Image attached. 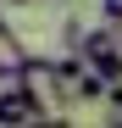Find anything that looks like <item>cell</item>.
Returning <instances> with one entry per match:
<instances>
[{
    "mask_svg": "<svg viewBox=\"0 0 122 128\" xmlns=\"http://www.w3.org/2000/svg\"><path fill=\"white\" fill-rule=\"evenodd\" d=\"M78 56H83L106 84H122V28H117V22H106V28H83Z\"/></svg>",
    "mask_w": 122,
    "mask_h": 128,
    "instance_id": "obj_1",
    "label": "cell"
},
{
    "mask_svg": "<svg viewBox=\"0 0 122 128\" xmlns=\"http://www.w3.org/2000/svg\"><path fill=\"white\" fill-rule=\"evenodd\" d=\"M17 84L28 89V100H33L45 117H50V106H67V100H61V72H56V56H28V61H22V72H17Z\"/></svg>",
    "mask_w": 122,
    "mask_h": 128,
    "instance_id": "obj_2",
    "label": "cell"
},
{
    "mask_svg": "<svg viewBox=\"0 0 122 128\" xmlns=\"http://www.w3.org/2000/svg\"><path fill=\"white\" fill-rule=\"evenodd\" d=\"M0 117H6V122H50V117H45V112L28 100V89H22L17 78H11V89L0 95Z\"/></svg>",
    "mask_w": 122,
    "mask_h": 128,
    "instance_id": "obj_3",
    "label": "cell"
},
{
    "mask_svg": "<svg viewBox=\"0 0 122 128\" xmlns=\"http://www.w3.org/2000/svg\"><path fill=\"white\" fill-rule=\"evenodd\" d=\"M22 61H28V50H22V39H17L6 22H0V84H11L17 72H22Z\"/></svg>",
    "mask_w": 122,
    "mask_h": 128,
    "instance_id": "obj_4",
    "label": "cell"
},
{
    "mask_svg": "<svg viewBox=\"0 0 122 128\" xmlns=\"http://www.w3.org/2000/svg\"><path fill=\"white\" fill-rule=\"evenodd\" d=\"M78 45H83V22L67 17V22H61V50H78Z\"/></svg>",
    "mask_w": 122,
    "mask_h": 128,
    "instance_id": "obj_5",
    "label": "cell"
},
{
    "mask_svg": "<svg viewBox=\"0 0 122 128\" xmlns=\"http://www.w3.org/2000/svg\"><path fill=\"white\" fill-rule=\"evenodd\" d=\"M100 11H106V22H117V28H122V0H100Z\"/></svg>",
    "mask_w": 122,
    "mask_h": 128,
    "instance_id": "obj_6",
    "label": "cell"
},
{
    "mask_svg": "<svg viewBox=\"0 0 122 128\" xmlns=\"http://www.w3.org/2000/svg\"><path fill=\"white\" fill-rule=\"evenodd\" d=\"M6 6H33V0H6Z\"/></svg>",
    "mask_w": 122,
    "mask_h": 128,
    "instance_id": "obj_7",
    "label": "cell"
},
{
    "mask_svg": "<svg viewBox=\"0 0 122 128\" xmlns=\"http://www.w3.org/2000/svg\"><path fill=\"white\" fill-rule=\"evenodd\" d=\"M0 128H6V117H0Z\"/></svg>",
    "mask_w": 122,
    "mask_h": 128,
    "instance_id": "obj_8",
    "label": "cell"
}]
</instances>
